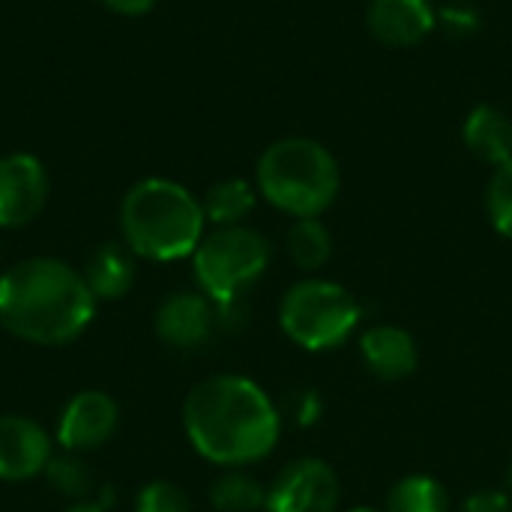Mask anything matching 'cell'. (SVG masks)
<instances>
[{"label":"cell","instance_id":"obj_1","mask_svg":"<svg viewBox=\"0 0 512 512\" xmlns=\"http://www.w3.org/2000/svg\"><path fill=\"white\" fill-rule=\"evenodd\" d=\"M183 429L198 456L222 468L267 459L282 435L273 399L243 375H213L183 402Z\"/></svg>","mask_w":512,"mask_h":512},{"label":"cell","instance_id":"obj_2","mask_svg":"<svg viewBox=\"0 0 512 512\" xmlns=\"http://www.w3.org/2000/svg\"><path fill=\"white\" fill-rule=\"evenodd\" d=\"M96 315L84 273L60 258H27L0 276V327L30 345H66Z\"/></svg>","mask_w":512,"mask_h":512},{"label":"cell","instance_id":"obj_3","mask_svg":"<svg viewBox=\"0 0 512 512\" xmlns=\"http://www.w3.org/2000/svg\"><path fill=\"white\" fill-rule=\"evenodd\" d=\"M204 225L201 201L165 177L135 183L120 204L123 243L147 261L189 258L204 240Z\"/></svg>","mask_w":512,"mask_h":512},{"label":"cell","instance_id":"obj_4","mask_svg":"<svg viewBox=\"0 0 512 512\" xmlns=\"http://www.w3.org/2000/svg\"><path fill=\"white\" fill-rule=\"evenodd\" d=\"M255 183L276 210L294 219H318L336 201L342 174L324 144L312 138H282L261 153Z\"/></svg>","mask_w":512,"mask_h":512},{"label":"cell","instance_id":"obj_5","mask_svg":"<svg viewBox=\"0 0 512 512\" xmlns=\"http://www.w3.org/2000/svg\"><path fill=\"white\" fill-rule=\"evenodd\" d=\"M363 306L357 297L330 279H303L291 285L279 303L282 333L303 351H333L360 327Z\"/></svg>","mask_w":512,"mask_h":512},{"label":"cell","instance_id":"obj_6","mask_svg":"<svg viewBox=\"0 0 512 512\" xmlns=\"http://www.w3.org/2000/svg\"><path fill=\"white\" fill-rule=\"evenodd\" d=\"M273 258L270 240L246 225L213 228L192 252L195 282L213 303L246 297V291L267 273Z\"/></svg>","mask_w":512,"mask_h":512},{"label":"cell","instance_id":"obj_7","mask_svg":"<svg viewBox=\"0 0 512 512\" xmlns=\"http://www.w3.org/2000/svg\"><path fill=\"white\" fill-rule=\"evenodd\" d=\"M342 486L336 471L315 456L288 462L267 486L264 512H336Z\"/></svg>","mask_w":512,"mask_h":512},{"label":"cell","instance_id":"obj_8","mask_svg":"<svg viewBox=\"0 0 512 512\" xmlns=\"http://www.w3.org/2000/svg\"><path fill=\"white\" fill-rule=\"evenodd\" d=\"M48 201L45 165L30 153H9L0 159V228H21L33 222Z\"/></svg>","mask_w":512,"mask_h":512},{"label":"cell","instance_id":"obj_9","mask_svg":"<svg viewBox=\"0 0 512 512\" xmlns=\"http://www.w3.org/2000/svg\"><path fill=\"white\" fill-rule=\"evenodd\" d=\"M120 426L117 402L102 390H81L75 393L57 423V441L69 453H87L111 441Z\"/></svg>","mask_w":512,"mask_h":512},{"label":"cell","instance_id":"obj_10","mask_svg":"<svg viewBox=\"0 0 512 512\" xmlns=\"http://www.w3.org/2000/svg\"><path fill=\"white\" fill-rule=\"evenodd\" d=\"M51 438L48 432L18 414L0 417V480L3 483H21L45 474L51 462Z\"/></svg>","mask_w":512,"mask_h":512},{"label":"cell","instance_id":"obj_11","mask_svg":"<svg viewBox=\"0 0 512 512\" xmlns=\"http://www.w3.org/2000/svg\"><path fill=\"white\" fill-rule=\"evenodd\" d=\"M213 330L216 306L201 291H177L156 309V336L177 351H195L207 345Z\"/></svg>","mask_w":512,"mask_h":512},{"label":"cell","instance_id":"obj_12","mask_svg":"<svg viewBox=\"0 0 512 512\" xmlns=\"http://www.w3.org/2000/svg\"><path fill=\"white\" fill-rule=\"evenodd\" d=\"M366 24L378 42L390 48H408L435 30L438 12L429 0H372Z\"/></svg>","mask_w":512,"mask_h":512},{"label":"cell","instance_id":"obj_13","mask_svg":"<svg viewBox=\"0 0 512 512\" xmlns=\"http://www.w3.org/2000/svg\"><path fill=\"white\" fill-rule=\"evenodd\" d=\"M360 357L366 369L381 381H402L414 375L420 363L417 342L396 324H375L360 336Z\"/></svg>","mask_w":512,"mask_h":512},{"label":"cell","instance_id":"obj_14","mask_svg":"<svg viewBox=\"0 0 512 512\" xmlns=\"http://www.w3.org/2000/svg\"><path fill=\"white\" fill-rule=\"evenodd\" d=\"M84 282L96 300H123L135 285V252L126 243H102L87 258Z\"/></svg>","mask_w":512,"mask_h":512},{"label":"cell","instance_id":"obj_15","mask_svg":"<svg viewBox=\"0 0 512 512\" xmlns=\"http://www.w3.org/2000/svg\"><path fill=\"white\" fill-rule=\"evenodd\" d=\"M462 138L477 159L495 168L512 159V120L495 105H477L462 126Z\"/></svg>","mask_w":512,"mask_h":512},{"label":"cell","instance_id":"obj_16","mask_svg":"<svg viewBox=\"0 0 512 512\" xmlns=\"http://www.w3.org/2000/svg\"><path fill=\"white\" fill-rule=\"evenodd\" d=\"M201 207H204V219L213 222L216 228L243 225L255 210V186L240 177L219 180L207 189Z\"/></svg>","mask_w":512,"mask_h":512},{"label":"cell","instance_id":"obj_17","mask_svg":"<svg viewBox=\"0 0 512 512\" xmlns=\"http://www.w3.org/2000/svg\"><path fill=\"white\" fill-rule=\"evenodd\" d=\"M384 512H450V495L435 477L411 474L390 489Z\"/></svg>","mask_w":512,"mask_h":512},{"label":"cell","instance_id":"obj_18","mask_svg":"<svg viewBox=\"0 0 512 512\" xmlns=\"http://www.w3.org/2000/svg\"><path fill=\"white\" fill-rule=\"evenodd\" d=\"M210 504L219 512H261L267 504V486L246 471L231 468L210 486Z\"/></svg>","mask_w":512,"mask_h":512},{"label":"cell","instance_id":"obj_19","mask_svg":"<svg viewBox=\"0 0 512 512\" xmlns=\"http://www.w3.org/2000/svg\"><path fill=\"white\" fill-rule=\"evenodd\" d=\"M285 246L300 270H321L333 255V237L321 219H297L288 231Z\"/></svg>","mask_w":512,"mask_h":512},{"label":"cell","instance_id":"obj_20","mask_svg":"<svg viewBox=\"0 0 512 512\" xmlns=\"http://www.w3.org/2000/svg\"><path fill=\"white\" fill-rule=\"evenodd\" d=\"M45 477L51 483V489L63 498H87L93 492V471L87 468V462L81 459V453H69L63 450L60 456H51L48 468H45Z\"/></svg>","mask_w":512,"mask_h":512},{"label":"cell","instance_id":"obj_21","mask_svg":"<svg viewBox=\"0 0 512 512\" xmlns=\"http://www.w3.org/2000/svg\"><path fill=\"white\" fill-rule=\"evenodd\" d=\"M486 207L495 231L512 240V159L495 168L486 192Z\"/></svg>","mask_w":512,"mask_h":512},{"label":"cell","instance_id":"obj_22","mask_svg":"<svg viewBox=\"0 0 512 512\" xmlns=\"http://www.w3.org/2000/svg\"><path fill=\"white\" fill-rule=\"evenodd\" d=\"M135 512H192V504L180 486L168 480H153L138 492Z\"/></svg>","mask_w":512,"mask_h":512},{"label":"cell","instance_id":"obj_23","mask_svg":"<svg viewBox=\"0 0 512 512\" xmlns=\"http://www.w3.org/2000/svg\"><path fill=\"white\" fill-rule=\"evenodd\" d=\"M438 24H441L450 36L465 39V36H474V33L480 30L483 18H480V12H477L471 3H447V6H441V12H438Z\"/></svg>","mask_w":512,"mask_h":512},{"label":"cell","instance_id":"obj_24","mask_svg":"<svg viewBox=\"0 0 512 512\" xmlns=\"http://www.w3.org/2000/svg\"><path fill=\"white\" fill-rule=\"evenodd\" d=\"M288 417H291L297 426L309 429V426L321 423V417H324V399H321L315 390H297V393L288 399Z\"/></svg>","mask_w":512,"mask_h":512},{"label":"cell","instance_id":"obj_25","mask_svg":"<svg viewBox=\"0 0 512 512\" xmlns=\"http://www.w3.org/2000/svg\"><path fill=\"white\" fill-rule=\"evenodd\" d=\"M216 306V327L225 333H240L249 324V306L246 300H228V303H213Z\"/></svg>","mask_w":512,"mask_h":512},{"label":"cell","instance_id":"obj_26","mask_svg":"<svg viewBox=\"0 0 512 512\" xmlns=\"http://www.w3.org/2000/svg\"><path fill=\"white\" fill-rule=\"evenodd\" d=\"M510 495L507 492H495V489H480L471 492L462 504L459 512H510Z\"/></svg>","mask_w":512,"mask_h":512},{"label":"cell","instance_id":"obj_27","mask_svg":"<svg viewBox=\"0 0 512 512\" xmlns=\"http://www.w3.org/2000/svg\"><path fill=\"white\" fill-rule=\"evenodd\" d=\"M102 6L126 18H138V15H147L156 6V0H102Z\"/></svg>","mask_w":512,"mask_h":512},{"label":"cell","instance_id":"obj_28","mask_svg":"<svg viewBox=\"0 0 512 512\" xmlns=\"http://www.w3.org/2000/svg\"><path fill=\"white\" fill-rule=\"evenodd\" d=\"M66 512H108L105 507H99V504H75V507H69Z\"/></svg>","mask_w":512,"mask_h":512},{"label":"cell","instance_id":"obj_29","mask_svg":"<svg viewBox=\"0 0 512 512\" xmlns=\"http://www.w3.org/2000/svg\"><path fill=\"white\" fill-rule=\"evenodd\" d=\"M348 512H381V510H372V507H354V510Z\"/></svg>","mask_w":512,"mask_h":512},{"label":"cell","instance_id":"obj_30","mask_svg":"<svg viewBox=\"0 0 512 512\" xmlns=\"http://www.w3.org/2000/svg\"><path fill=\"white\" fill-rule=\"evenodd\" d=\"M510 480H512V468H510Z\"/></svg>","mask_w":512,"mask_h":512}]
</instances>
